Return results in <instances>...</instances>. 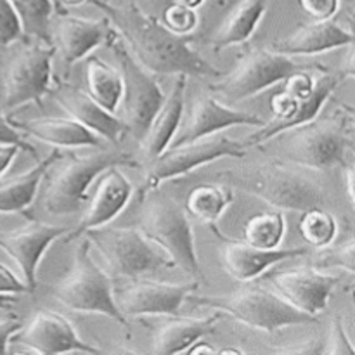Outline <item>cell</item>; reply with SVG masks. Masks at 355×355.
Returning <instances> with one entry per match:
<instances>
[{
	"instance_id": "6da1fadb",
	"label": "cell",
	"mask_w": 355,
	"mask_h": 355,
	"mask_svg": "<svg viewBox=\"0 0 355 355\" xmlns=\"http://www.w3.org/2000/svg\"><path fill=\"white\" fill-rule=\"evenodd\" d=\"M89 2L106 14L125 45L134 51L135 59L149 71L196 78H220L224 75L191 47L193 37L173 33L158 17L144 12L135 3L111 6L106 0Z\"/></svg>"
},
{
	"instance_id": "7a4b0ae2",
	"label": "cell",
	"mask_w": 355,
	"mask_h": 355,
	"mask_svg": "<svg viewBox=\"0 0 355 355\" xmlns=\"http://www.w3.org/2000/svg\"><path fill=\"white\" fill-rule=\"evenodd\" d=\"M354 110L342 106L322 120L281 132L279 156L314 170H328L347 162L354 146Z\"/></svg>"
},
{
	"instance_id": "3957f363",
	"label": "cell",
	"mask_w": 355,
	"mask_h": 355,
	"mask_svg": "<svg viewBox=\"0 0 355 355\" xmlns=\"http://www.w3.org/2000/svg\"><path fill=\"white\" fill-rule=\"evenodd\" d=\"M58 166L45 184L42 207L49 215L75 214L85 203L92 180L110 166H135V158L118 148H97L90 155L59 156Z\"/></svg>"
},
{
	"instance_id": "277c9868",
	"label": "cell",
	"mask_w": 355,
	"mask_h": 355,
	"mask_svg": "<svg viewBox=\"0 0 355 355\" xmlns=\"http://www.w3.org/2000/svg\"><path fill=\"white\" fill-rule=\"evenodd\" d=\"M139 217V231L168 255L173 266L200 283L203 279L194 248V236L186 211L165 194H144Z\"/></svg>"
},
{
	"instance_id": "5b68a950",
	"label": "cell",
	"mask_w": 355,
	"mask_h": 355,
	"mask_svg": "<svg viewBox=\"0 0 355 355\" xmlns=\"http://www.w3.org/2000/svg\"><path fill=\"white\" fill-rule=\"evenodd\" d=\"M51 295L66 309L82 314H101L127 324L114 300L111 279L90 255V241L82 239L73 253L71 269L52 286Z\"/></svg>"
},
{
	"instance_id": "8992f818",
	"label": "cell",
	"mask_w": 355,
	"mask_h": 355,
	"mask_svg": "<svg viewBox=\"0 0 355 355\" xmlns=\"http://www.w3.org/2000/svg\"><path fill=\"white\" fill-rule=\"evenodd\" d=\"M189 298L198 305L215 309L234 318L241 324L266 333H276L288 326L312 324L318 321L314 315L305 314L288 304L279 293H272L260 286H245L218 297L194 298L191 295Z\"/></svg>"
},
{
	"instance_id": "52a82bcc",
	"label": "cell",
	"mask_w": 355,
	"mask_h": 355,
	"mask_svg": "<svg viewBox=\"0 0 355 355\" xmlns=\"http://www.w3.org/2000/svg\"><path fill=\"white\" fill-rule=\"evenodd\" d=\"M83 234L99 250L113 276L141 279L175 267L168 255L153 245L139 229L101 225Z\"/></svg>"
},
{
	"instance_id": "ba28073f",
	"label": "cell",
	"mask_w": 355,
	"mask_h": 355,
	"mask_svg": "<svg viewBox=\"0 0 355 355\" xmlns=\"http://www.w3.org/2000/svg\"><path fill=\"white\" fill-rule=\"evenodd\" d=\"M238 180L243 191L279 210L307 211L326 203V194L318 182L281 162L248 166L239 172Z\"/></svg>"
},
{
	"instance_id": "9c48e42d",
	"label": "cell",
	"mask_w": 355,
	"mask_h": 355,
	"mask_svg": "<svg viewBox=\"0 0 355 355\" xmlns=\"http://www.w3.org/2000/svg\"><path fill=\"white\" fill-rule=\"evenodd\" d=\"M54 55V42L28 37L19 45L3 69L2 104L6 110H16L28 103H42V97L52 89Z\"/></svg>"
},
{
	"instance_id": "30bf717a",
	"label": "cell",
	"mask_w": 355,
	"mask_h": 355,
	"mask_svg": "<svg viewBox=\"0 0 355 355\" xmlns=\"http://www.w3.org/2000/svg\"><path fill=\"white\" fill-rule=\"evenodd\" d=\"M114 59L120 64L121 76V106H123V123L127 134L135 141L144 137L146 130L151 125L153 118L165 101L162 87L148 73V69L130 54L125 42L120 37L110 45Z\"/></svg>"
},
{
	"instance_id": "8fae6325",
	"label": "cell",
	"mask_w": 355,
	"mask_h": 355,
	"mask_svg": "<svg viewBox=\"0 0 355 355\" xmlns=\"http://www.w3.org/2000/svg\"><path fill=\"white\" fill-rule=\"evenodd\" d=\"M305 68L311 66L297 64L290 55L272 49H248L239 58L236 68L229 75H222L218 82L211 83L210 90L229 103H239Z\"/></svg>"
},
{
	"instance_id": "7c38bea8",
	"label": "cell",
	"mask_w": 355,
	"mask_h": 355,
	"mask_svg": "<svg viewBox=\"0 0 355 355\" xmlns=\"http://www.w3.org/2000/svg\"><path fill=\"white\" fill-rule=\"evenodd\" d=\"M245 156V142L232 141L225 135H218V137L208 135V139L203 137L187 142V144L175 146V148H166L155 159H151V165L146 173V182L141 189V196H144L149 191H155L165 180L186 175L201 165L217 162L220 158L241 159Z\"/></svg>"
},
{
	"instance_id": "4fadbf2b",
	"label": "cell",
	"mask_w": 355,
	"mask_h": 355,
	"mask_svg": "<svg viewBox=\"0 0 355 355\" xmlns=\"http://www.w3.org/2000/svg\"><path fill=\"white\" fill-rule=\"evenodd\" d=\"M200 288V283H158L134 279V283L116 291L114 300L123 315H179L184 302Z\"/></svg>"
},
{
	"instance_id": "5bb4252c",
	"label": "cell",
	"mask_w": 355,
	"mask_h": 355,
	"mask_svg": "<svg viewBox=\"0 0 355 355\" xmlns=\"http://www.w3.org/2000/svg\"><path fill=\"white\" fill-rule=\"evenodd\" d=\"M68 232L69 227L45 224L31 217H28V224L23 227L0 232V248L17 263L30 293L38 286L37 270L44 253L55 239L64 238Z\"/></svg>"
},
{
	"instance_id": "9a60e30c",
	"label": "cell",
	"mask_w": 355,
	"mask_h": 355,
	"mask_svg": "<svg viewBox=\"0 0 355 355\" xmlns=\"http://www.w3.org/2000/svg\"><path fill=\"white\" fill-rule=\"evenodd\" d=\"M267 281L274 284L277 293L298 311L318 318L328 307L329 297L342 277L326 274L315 267L302 266L297 269L270 272Z\"/></svg>"
},
{
	"instance_id": "2e32d148",
	"label": "cell",
	"mask_w": 355,
	"mask_h": 355,
	"mask_svg": "<svg viewBox=\"0 0 355 355\" xmlns=\"http://www.w3.org/2000/svg\"><path fill=\"white\" fill-rule=\"evenodd\" d=\"M16 342L24 350L35 354H99L97 347L83 342L75 331V326L51 311H38L26 326L16 333Z\"/></svg>"
},
{
	"instance_id": "e0dca14e",
	"label": "cell",
	"mask_w": 355,
	"mask_h": 355,
	"mask_svg": "<svg viewBox=\"0 0 355 355\" xmlns=\"http://www.w3.org/2000/svg\"><path fill=\"white\" fill-rule=\"evenodd\" d=\"M54 28L55 51L61 52L62 61L71 68L80 59L87 58L94 49L106 45L110 47L120 35L107 17L89 19V17L59 14Z\"/></svg>"
},
{
	"instance_id": "ac0fdd59",
	"label": "cell",
	"mask_w": 355,
	"mask_h": 355,
	"mask_svg": "<svg viewBox=\"0 0 355 355\" xmlns=\"http://www.w3.org/2000/svg\"><path fill=\"white\" fill-rule=\"evenodd\" d=\"M267 121L257 114L245 113V111L232 110L218 103L211 94H200L194 101V106L191 110L189 120L186 121L180 130L175 132L170 148L187 144V142L198 141V139L214 135L215 132L225 130L236 125H248V127H263Z\"/></svg>"
},
{
	"instance_id": "d6986e66",
	"label": "cell",
	"mask_w": 355,
	"mask_h": 355,
	"mask_svg": "<svg viewBox=\"0 0 355 355\" xmlns=\"http://www.w3.org/2000/svg\"><path fill=\"white\" fill-rule=\"evenodd\" d=\"M51 94L58 101L59 106L78 123L89 128L97 137L106 139L111 144H120L127 135V127L123 120L114 116V113L104 110L96 103L85 90L71 83L58 82L52 87Z\"/></svg>"
},
{
	"instance_id": "ffe728a7",
	"label": "cell",
	"mask_w": 355,
	"mask_h": 355,
	"mask_svg": "<svg viewBox=\"0 0 355 355\" xmlns=\"http://www.w3.org/2000/svg\"><path fill=\"white\" fill-rule=\"evenodd\" d=\"M210 231L218 236L222 241V263L227 270L229 276L241 283H250L262 276L269 267L276 263L284 262L290 259H298L305 257L309 250L305 248H286V250H262L257 246L248 245L246 241H238V239L225 238L217 225H210Z\"/></svg>"
},
{
	"instance_id": "44dd1931",
	"label": "cell",
	"mask_w": 355,
	"mask_h": 355,
	"mask_svg": "<svg viewBox=\"0 0 355 355\" xmlns=\"http://www.w3.org/2000/svg\"><path fill=\"white\" fill-rule=\"evenodd\" d=\"M134 194V186L130 180L120 172V166H110L103 172L99 184L92 194L89 208L80 218L78 225L75 229H69L64 236L66 243L78 238L89 229L107 225L130 201Z\"/></svg>"
},
{
	"instance_id": "7402d4cb",
	"label": "cell",
	"mask_w": 355,
	"mask_h": 355,
	"mask_svg": "<svg viewBox=\"0 0 355 355\" xmlns=\"http://www.w3.org/2000/svg\"><path fill=\"white\" fill-rule=\"evenodd\" d=\"M354 44L352 31L345 30L336 21L324 19L304 24L283 40L272 45V51L286 55H311Z\"/></svg>"
},
{
	"instance_id": "603a6c76",
	"label": "cell",
	"mask_w": 355,
	"mask_h": 355,
	"mask_svg": "<svg viewBox=\"0 0 355 355\" xmlns=\"http://www.w3.org/2000/svg\"><path fill=\"white\" fill-rule=\"evenodd\" d=\"M186 87H187V76L177 75L175 82H173L172 90L168 96L163 101L162 107L158 113L153 118L151 125L146 130L144 137L139 141L141 144V151L148 162L155 159L159 153L165 151L168 144L172 142L173 135L179 130L180 120H182L184 111V97H186Z\"/></svg>"
},
{
	"instance_id": "cb8c5ba5",
	"label": "cell",
	"mask_w": 355,
	"mask_h": 355,
	"mask_svg": "<svg viewBox=\"0 0 355 355\" xmlns=\"http://www.w3.org/2000/svg\"><path fill=\"white\" fill-rule=\"evenodd\" d=\"M222 315L224 314L218 311L207 318H184L180 314L168 315V319L156 329L153 338V354H186V350L194 342L215 331Z\"/></svg>"
},
{
	"instance_id": "d4e9b609",
	"label": "cell",
	"mask_w": 355,
	"mask_h": 355,
	"mask_svg": "<svg viewBox=\"0 0 355 355\" xmlns=\"http://www.w3.org/2000/svg\"><path fill=\"white\" fill-rule=\"evenodd\" d=\"M10 123L23 134L31 135L59 149L85 148V146L101 148L99 137L73 118H37V120L28 121L10 120Z\"/></svg>"
},
{
	"instance_id": "484cf974",
	"label": "cell",
	"mask_w": 355,
	"mask_h": 355,
	"mask_svg": "<svg viewBox=\"0 0 355 355\" xmlns=\"http://www.w3.org/2000/svg\"><path fill=\"white\" fill-rule=\"evenodd\" d=\"M61 155V149L54 148L28 172L12 179L0 180V214H23L33 203L38 184L44 179L45 172L58 162Z\"/></svg>"
},
{
	"instance_id": "4316f807",
	"label": "cell",
	"mask_w": 355,
	"mask_h": 355,
	"mask_svg": "<svg viewBox=\"0 0 355 355\" xmlns=\"http://www.w3.org/2000/svg\"><path fill=\"white\" fill-rule=\"evenodd\" d=\"M267 0H241L234 9L229 12L222 26L211 35L210 44L215 52L231 45L245 44L253 31L259 26L260 19L266 14Z\"/></svg>"
},
{
	"instance_id": "83f0119b",
	"label": "cell",
	"mask_w": 355,
	"mask_h": 355,
	"mask_svg": "<svg viewBox=\"0 0 355 355\" xmlns=\"http://www.w3.org/2000/svg\"><path fill=\"white\" fill-rule=\"evenodd\" d=\"M85 82L87 94L106 111L116 113L123 92L120 71L97 55H90L85 62Z\"/></svg>"
},
{
	"instance_id": "f1b7e54d",
	"label": "cell",
	"mask_w": 355,
	"mask_h": 355,
	"mask_svg": "<svg viewBox=\"0 0 355 355\" xmlns=\"http://www.w3.org/2000/svg\"><path fill=\"white\" fill-rule=\"evenodd\" d=\"M232 189L218 184H201L189 193L186 200V210L191 217L210 225H217L225 208L232 203Z\"/></svg>"
},
{
	"instance_id": "f546056e",
	"label": "cell",
	"mask_w": 355,
	"mask_h": 355,
	"mask_svg": "<svg viewBox=\"0 0 355 355\" xmlns=\"http://www.w3.org/2000/svg\"><path fill=\"white\" fill-rule=\"evenodd\" d=\"M286 232V222L281 211H266L250 218L245 225L243 241L262 250L279 248Z\"/></svg>"
},
{
	"instance_id": "4dcf8cb0",
	"label": "cell",
	"mask_w": 355,
	"mask_h": 355,
	"mask_svg": "<svg viewBox=\"0 0 355 355\" xmlns=\"http://www.w3.org/2000/svg\"><path fill=\"white\" fill-rule=\"evenodd\" d=\"M19 16L21 28L26 37L52 42L51 17L54 12V0H10Z\"/></svg>"
},
{
	"instance_id": "1f68e13d",
	"label": "cell",
	"mask_w": 355,
	"mask_h": 355,
	"mask_svg": "<svg viewBox=\"0 0 355 355\" xmlns=\"http://www.w3.org/2000/svg\"><path fill=\"white\" fill-rule=\"evenodd\" d=\"M302 214L298 231L304 241L315 250L328 248L336 236L335 217L322 208H311Z\"/></svg>"
},
{
	"instance_id": "d6a6232c",
	"label": "cell",
	"mask_w": 355,
	"mask_h": 355,
	"mask_svg": "<svg viewBox=\"0 0 355 355\" xmlns=\"http://www.w3.org/2000/svg\"><path fill=\"white\" fill-rule=\"evenodd\" d=\"M19 16L10 0H0V51L23 38Z\"/></svg>"
},
{
	"instance_id": "836d02e7",
	"label": "cell",
	"mask_w": 355,
	"mask_h": 355,
	"mask_svg": "<svg viewBox=\"0 0 355 355\" xmlns=\"http://www.w3.org/2000/svg\"><path fill=\"white\" fill-rule=\"evenodd\" d=\"M198 16L194 9L172 3L163 14V24L177 35H189L196 28Z\"/></svg>"
},
{
	"instance_id": "e575fe53",
	"label": "cell",
	"mask_w": 355,
	"mask_h": 355,
	"mask_svg": "<svg viewBox=\"0 0 355 355\" xmlns=\"http://www.w3.org/2000/svg\"><path fill=\"white\" fill-rule=\"evenodd\" d=\"M355 352L352 342L347 336L345 328H343L342 321L338 318H333L329 322L328 335L322 340V354L331 355H352Z\"/></svg>"
},
{
	"instance_id": "d590c367",
	"label": "cell",
	"mask_w": 355,
	"mask_h": 355,
	"mask_svg": "<svg viewBox=\"0 0 355 355\" xmlns=\"http://www.w3.org/2000/svg\"><path fill=\"white\" fill-rule=\"evenodd\" d=\"M0 144H16L17 148L23 151L30 153V155L37 156V151L31 148L30 142H26L23 132L17 130L12 123H10L9 116L0 111Z\"/></svg>"
},
{
	"instance_id": "8d00e7d4",
	"label": "cell",
	"mask_w": 355,
	"mask_h": 355,
	"mask_svg": "<svg viewBox=\"0 0 355 355\" xmlns=\"http://www.w3.org/2000/svg\"><path fill=\"white\" fill-rule=\"evenodd\" d=\"M298 2L314 21L331 19L340 9V0H298Z\"/></svg>"
},
{
	"instance_id": "74e56055",
	"label": "cell",
	"mask_w": 355,
	"mask_h": 355,
	"mask_svg": "<svg viewBox=\"0 0 355 355\" xmlns=\"http://www.w3.org/2000/svg\"><path fill=\"white\" fill-rule=\"evenodd\" d=\"M354 238L350 236L347 241H343L342 245L336 246L335 250H331V252L326 255V266H338L342 267L343 270H347L349 274H354Z\"/></svg>"
},
{
	"instance_id": "f35d334b",
	"label": "cell",
	"mask_w": 355,
	"mask_h": 355,
	"mask_svg": "<svg viewBox=\"0 0 355 355\" xmlns=\"http://www.w3.org/2000/svg\"><path fill=\"white\" fill-rule=\"evenodd\" d=\"M30 293L26 283L21 281L9 267L0 263V295H21Z\"/></svg>"
},
{
	"instance_id": "ab89813d",
	"label": "cell",
	"mask_w": 355,
	"mask_h": 355,
	"mask_svg": "<svg viewBox=\"0 0 355 355\" xmlns=\"http://www.w3.org/2000/svg\"><path fill=\"white\" fill-rule=\"evenodd\" d=\"M21 328H23V322L16 318L0 321V354H7V345Z\"/></svg>"
},
{
	"instance_id": "60d3db41",
	"label": "cell",
	"mask_w": 355,
	"mask_h": 355,
	"mask_svg": "<svg viewBox=\"0 0 355 355\" xmlns=\"http://www.w3.org/2000/svg\"><path fill=\"white\" fill-rule=\"evenodd\" d=\"M17 153H19V148L16 144H0V177L7 172Z\"/></svg>"
},
{
	"instance_id": "b9f144b4",
	"label": "cell",
	"mask_w": 355,
	"mask_h": 355,
	"mask_svg": "<svg viewBox=\"0 0 355 355\" xmlns=\"http://www.w3.org/2000/svg\"><path fill=\"white\" fill-rule=\"evenodd\" d=\"M345 180H347V194H349V201L354 207V166L350 162L345 168Z\"/></svg>"
},
{
	"instance_id": "7bdbcfd3",
	"label": "cell",
	"mask_w": 355,
	"mask_h": 355,
	"mask_svg": "<svg viewBox=\"0 0 355 355\" xmlns=\"http://www.w3.org/2000/svg\"><path fill=\"white\" fill-rule=\"evenodd\" d=\"M215 354L217 352V350L214 349V347H210V345H207V343L205 342H200V340H198V342H194L193 345L189 347V349L186 350V354Z\"/></svg>"
},
{
	"instance_id": "ee69618b",
	"label": "cell",
	"mask_w": 355,
	"mask_h": 355,
	"mask_svg": "<svg viewBox=\"0 0 355 355\" xmlns=\"http://www.w3.org/2000/svg\"><path fill=\"white\" fill-rule=\"evenodd\" d=\"M87 2V0H54V7L58 9L59 14H64V7H73V6H80V3Z\"/></svg>"
},
{
	"instance_id": "f6af8a7d",
	"label": "cell",
	"mask_w": 355,
	"mask_h": 355,
	"mask_svg": "<svg viewBox=\"0 0 355 355\" xmlns=\"http://www.w3.org/2000/svg\"><path fill=\"white\" fill-rule=\"evenodd\" d=\"M203 2L205 0H173V3L187 7V9H198V7H200Z\"/></svg>"
},
{
	"instance_id": "bcb514c9",
	"label": "cell",
	"mask_w": 355,
	"mask_h": 355,
	"mask_svg": "<svg viewBox=\"0 0 355 355\" xmlns=\"http://www.w3.org/2000/svg\"><path fill=\"white\" fill-rule=\"evenodd\" d=\"M16 302L14 295H0V309H10Z\"/></svg>"
},
{
	"instance_id": "7dc6e473",
	"label": "cell",
	"mask_w": 355,
	"mask_h": 355,
	"mask_svg": "<svg viewBox=\"0 0 355 355\" xmlns=\"http://www.w3.org/2000/svg\"><path fill=\"white\" fill-rule=\"evenodd\" d=\"M222 354H241V350H236V349H224V350H220Z\"/></svg>"
},
{
	"instance_id": "c3c4849f",
	"label": "cell",
	"mask_w": 355,
	"mask_h": 355,
	"mask_svg": "<svg viewBox=\"0 0 355 355\" xmlns=\"http://www.w3.org/2000/svg\"><path fill=\"white\" fill-rule=\"evenodd\" d=\"M215 2H217L218 6H225V2H227V0H215Z\"/></svg>"
},
{
	"instance_id": "681fc988",
	"label": "cell",
	"mask_w": 355,
	"mask_h": 355,
	"mask_svg": "<svg viewBox=\"0 0 355 355\" xmlns=\"http://www.w3.org/2000/svg\"><path fill=\"white\" fill-rule=\"evenodd\" d=\"M106 2H110V0H106Z\"/></svg>"
}]
</instances>
